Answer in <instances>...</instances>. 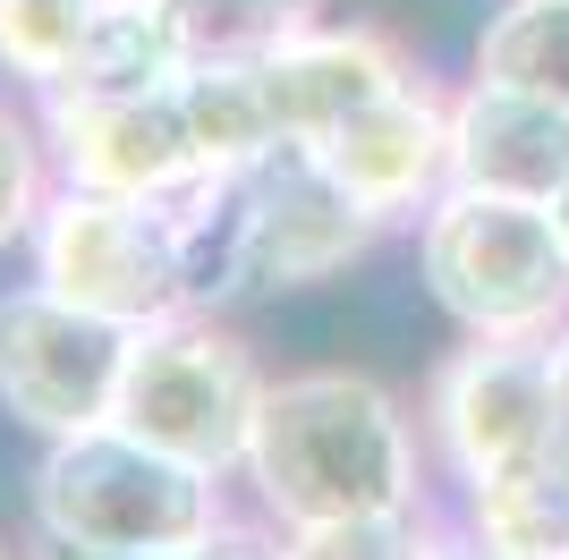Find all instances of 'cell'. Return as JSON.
I'll return each mask as SVG.
<instances>
[{"instance_id":"obj_10","label":"cell","mask_w":569,"mask_h":560,"mask_svg":"<svg viewBox=\"0 0 569 560\" xmlns=\"http://www.w3.org/2000/svg\"><path fill=\"white\" fill-rule=\"evenodd\" d=\"M323 170L349 187L382 221H417V212L451 187V93H433L426 77L391 86L382 102L349 111L332 137H315Z\"/></svg>"},{"instance_id":"obj_8","label":"cell","mask_w":569,"mask_h":560,"mask_svg":"<svg viewBox=\"0 0 569 560\" xmlns=\"http://www.w3.org/2000/svg\"><path fill=\"white\" fill-rule=\"evenodd\" d=\"M382 230L391 221L357 204L315 144H272L263 162H247V298L323 289L375 256Z\"/></svg>"},{"instance_id":"obj_22","label":"cell","mask_w":569,"mask_h":560,"mask_svg":"<svg viewBox=\"0 0 569 560\" xmlns=\"http://www.w3.org/2000/svg\"><path fill=\"white\" fill-rule=\"evenodd\" d=\"M26 560H179V552H86V543H51V536H26Z\"/></svg>"},{"instance_id":"obj_12","label":"cell","mask_w":569,"mask_h":560,"mask_svg":"<svg viewBox=\"0 0 569 560\" xmlns=\"http://www.w3.org/2000/svg\"><path fill=\"white\" fill-rule=\"evenodd\" d=\"M451 187H493V196L552 204L569 187V111L468 69V86L451 93Z\"/></svg>"},{"instance_id":"obj_20","label":"cell","mask_w":569,"mask_h":560,"mask_svg":"<svg viewBox=\"0 0 569 560\" xmlns=\"http://www.w3.org/2000/svg\"><path fill=\"white\" fill-rule=\"evenodd\" d=\"M51 187H60V162H51L43 111L0 93V256L34 238V221H43V204H51Z\"/></svg>"},{"instance_id":"obj_13","label":"cell","mask_w":569,"mask_h":560,"mask_svg":"<svg viewBox=\"0 0 569 560\" xmlns=\"http://www.w3.org/2000/svg\"><path fill=\"white\" fill-rule=\"evenodd\" d=\"M459 501H468L459 527L485 536L493 552H510V560H569V433L552 424V442L527 467L459 492Z\"/></svg>"},{"instance_id":"obj_19","label":"cell","mask_w":569,"mask_h":560,"mask_svg":"<svg viewBox=\"0 0 569 560\" xmlns=\"http://www.w3.org/2000/svg\"><path fill=\"white\" fill-rule=\"evenodd\" d=\"M442 536H451V527L433 518V501H408V510L289 527V560H442Z\"/></svg>"},{"instance_id":"obj_15","label":"cell","mask_w":569,"mask_h":560,"mask_svg":"<svg viewBox=\"0 0 569 560\" xmlns=\"http://www.w3.org/2000/svg\"><path fill=\"white\" fill-rule=\"evenodd\" d=\"M179 69H188V60L170 43L162 9H153V0H111L51 93H144V86H170ZM51 93H34V102H51Z\"/></svg>"},{"instance_id":"obj_26","label":"cell","mask_w":569,"mask_h":560,"mask_svg":"<svg viewBox=\"0 0 569 560\" xmlns=\"http://www.w3.org/2000/svg\"><path fill=\"white\" fill-rule=\"evenodd\" d=\"M0 560H26V552H9V543H0Z\"/></svg>"},{"instance_id":"obj_1","label":"cell","mask_w":569,"mask_h":560,"mask_svg":"<svg viewBox=\"0 0 569 560\" xmlns=\"http://www.w3.org/2000/svg\"><path fill=\"white\" fill-rule=\"evenodd\" d=\"M426 424L357 366L272 373L230 484H247V510L272 527H323V518L408 510L426 501Z\"/></svg>"},{"instance_id":"obj_3","label":"cell","mask_w":569,"mask_h":560,"mask_svg":"<svg viewBox=\"0 0 569 560\" xmlns=\"http://www.w3.org/2000/svg\"><path fill=\"white\" fill-rule=\"evenodd\" d=\"M417 280L468 340H552L569 323V230L536 196L442 187L417 212Z\"/></svg>"},{"instance_id":"obj_14","label":"cell","mask_w":569,"mask_h":560,"mask_svg":"<svg viewBox=\"0 0 569 560\" xmlns=\"http://www.w3.org/2000/svg\"><path fill=\"white\" fill-rule=\"evenodd\" d=\"M179 111H188V137H196V162L204 170H247V162H263L272 144H289L256 60L179 69Z\"/></svg>"},{"instance_id":"obj_11","label":"cell","mask_w":569,"mask_h":560,"mask_svg":"<svg viewBox=\"0 0 569 560\" xmlns=\"http://www.w3.org/2000/svg\"><path fill=\"white\" fill-rule=\"evenodd\" d=\"M256 69H263V93H272V119H281L289 144L332 137L349 111L382 102V93L408 86V77H426L382 26H323V18H307L272 60H256Z\"/></svg>"},{"instance_id":"obj_6","label":"cell","mask_w":569,"mask_h":560,"mask_svg":"<svg viewBox=\"0 0 569 560\" xmlns=\"http://www.w3.org/2000/svg\"><path fill=\"white\" fill-rule=\"evenodd\" d=\"M128 323H102L86 306L51 298L43 280L26 272L18 289H0V417L60 442L86 433L119 408V373H128Z\"/></svg>"},{"instance_id":"obj_16","label":"cell","mask_w":569,"mask_h":560,"mask_svg":"<svg viewBox=\"0 0 569 560\" xmlns=\"http://www.w3.org/2000/svg\"><path fill=\"white\" fill-rule=\"evenodd\" d=\"M476 77L519 93H545L569 111V0H501L493 18L476 26Z\"/></svg>"},{"instance_id":"obj_23","label":"cell","mask_w":569,"mask_h":560,"mask_svg":"<svg viewBox=\"0 0 569 560\" xmlns=\"http://www.w3.org/2000/svg\"><path fill=\"white\" fill-rule=\"evenodd\" d=\"M552 408H561V433H569V323L552 331Z\"/></svg>"},{"instance_id":"obj_5","label":"cell","mask_w":569,"mask_h":560,"mask_svg":"<svg viewBox=\"0 0 569 560\" xmlns=\"http://www.w3.org/2000/svg\"><path fill=\"white\" fill-rule=\"evenodd\" d=\"M26 263L51 298L86 306L102 323H162L188 306V272L170 247V221L153 196H111V187H51L43 221L26 238Z\"/></svg>"},{"instance_id":"obj_21","label":"cell","mask_w":569,"mask_h":560,"mask_svg":"<svg viewBox=\"0 0 569 560\" xmlns=\"http://www.w3.org/2000/svg\"><path fill=\"white\" fill-rule=\"evenodd\" d=\"M179 560H289V527H272L263 510H230L213 536H196Z\"/></svg>"},{"instance_id":"obj_2","label":"cell","mask_w":569,"mask_h":560,"mask_svg":"<svg viewBox=\"0 0 569 560\" xmlns=\"http://www.w3.org/2000/svg\"><path fill=\"white\" fill-rule=\"evenodd\" d=\"M230 476L170 459L128 424H86L60 442H34L26 467V536L86 543V552H188L230 518Z\"/></svg>"},{"instance_id":"obj_7","label":"cell","mask_w":569,"mask_h":560,"mask_svg":"<svg viewBox=\"0 0 569 560\" xmlns=\"http://www.w3.org/2000/svg\"><path fill=\"white\" fill-rule=\"evenodd\" d=\"M552 340H468L426 382V459L459 492L527 467L552 442Z\"/></svg>"},{"instance_id":"obj_17","label":"cell","mask_w":569,"mask_h":560,"mask_svg":"<svg viewBox=\"0 0 569 560\" xmlns=\"http://www.w3.org/2000/svg\"><path fill=\"white\" fill-rule=\"evenodd\" d=\"M170 26V43L188 69H221V60H272V51L315 18V0H153Z\"/></svg>"},{"instance_id":"obj_25","label":"cell","mask_w":569,"mask_h":560,"mask_svg":"<svg viewBox=\"0 0 569 560\" xmlns=\"http://www.w3.org/2000/svg\"><path fill=\"white\" fill-rule=\"evenodd\" d=\"M552 212H561V230H569V187H561V196H552Z\"/></svg>"},{"instance_id":"obj_18","label":"cell","mask_w":569,"mask_h":560,"mask_svg":"<svg viewBox=\"0 0 569 560\" xmlns=\"http://www.w3.org/2000/svg\"><path fill=\"white\" fill-rule=\"evenodd\" d=\"M111 0H0V77L34 102L69 77L77 43L94 34V18Z\"/></svg>"},{"instance_id":"obj_4","label":"cell","mask_w":569,"mask_h":560,"mask_svg":"<svg viewBox=\"0 0 569 560\" xmlns=\"http://www.w3.org/2000/svg\"><path fill=\"white\" fill-rule=\"evenodd\" d=\"M263 382H272V373L256 366V349H247L221 314L179 306V314H162V323H144L137 340H128V373H119L111 424L144 433V442L170 450V459L238 476L247 433H256V408H263Z\"/></svg>"},{"instance_id":"obj_24","label":"cell","mask_w":569,"mask_h":560,"mask_svg":"<svg viewBox=\"0 0 569 560\" xmlns=\"http://www.w3.org/2000/svg\"><path fill=\"white\" fill-rule=\"evenodd\" d=\"M442 560H510V552H493V543H485V536H468V527H451V536H442Z\"/></svg>"},{"instance_id":"obj_9","label":"cell","mask_w":569,"mask_h":560,"mask_svg":"<svg viewBox=\"0 0 569 560\" xmlns=\"http://www.w3.org/2000/svg\"><path fill=\"white\" fill-rule=\"evenodd\" d=\"M51 137V162L69 187H111V196H162L196 170V137L179 111V77L144 93H51L34 102Z\"/></svg>"}]
</instances>
